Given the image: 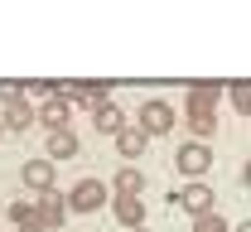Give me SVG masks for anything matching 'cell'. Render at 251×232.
Wrapping results in <instances>:
<instances>
[{
  "label": "cell",
  "mask_w": 251,
  "mask_h": 232,
  "mask_svg": "<svg viewBox=\"0 0 251 232\" xmlns=\"http://www.w3.org/2000/svg\"><path fill=\"white\" fill-rule=\"evenodd\" d=\"M5 213H10L15 228H39V199H15Z\"/></svg>",
  "instance_id": "14"
},
{
  "label": "cell",
  "mask_w": 251,
  "mask_h": 232,
  "mask_svg": "<svg viewBox=\"0 0 251 232\" xmlns=\"http://www.w3.org/2000/svg\"><path fill=\"white\" fill-rule=\"evenodd\" d=\"M174 121H179V111H174V106H169L164 97L140 102V121H135V126L150 135V140H155V135H169V131H174Z\"/></svg>",
  "instance_id": "2"
},
{
  "label": "cell",
  "mask_w": 251,
  "mask_h": 232,
  "mask_svg": "<svg viewBox=\"0 0 251 232\" xmlns=\"http://www.w3.org/2000/svg\"><path fill=\"white\" fill-rule=\"evenodd\" d=\"M232 232H251V218H247V223H237V228H232Z\"/></svg>",
  "instance_id": "21"
},
{
  "label": "cell",
  "mask_w": 251,
  "mask_h": 232,
  "mask_svg": "<svg viewBox=\"0 0 251 232\" xmlns=\"http://www.w3.org/2000/svg\"><path fill=\"white\" fill-rule=\"evenodd\" d=\"M106 203V184L101 179H77L73 189H68V208L73 213H97Z\"/></svg>",
  "instance_id": "3"
},
{
  "label": "cell",
  "mask_w": 251,
  "mask_h": 232,
  "mask_svg": "<svg viewBox=\"0 0 251 232\" xmlns=\"http://www.w3.org/2000/svg\"><path fill=\"white\" fill-rule=\"evenodd\" d=\"M174 169H179L184 179H193V184H203V174L213 169V150H208L203 140H188V145L174 150Z\"/></svg>",
  "instance_id": "1"
},
{
  "label": "cell",
  "mask_w": 251,
  "mask_h": 232,
  "mask_svg": "<svg viewBox=\"0 0 251 232\" xmlns=\"http://www.w3.org/2000/svg\"><path fill=\"white\" fill-rule=\"evenodd\" d=\"M0 208H5V203H0Z\"/></svg>",
  "instance_id": "25"
},
{
  "label": "cell",
  "mask_w": 251,
  "mask_h": 232,
  "mask_svg": "<svg viewBox=\"0 0 251 232\" xmlns=\"http://www.w3.org/2000/svg\"><path fill=\"white\" fill-rule=\"evenodd\" d=\"M242 184H247V189H251V160H247V169H242Z\"/></svg>",
  "instance_id": "20"
},
{
  "label": "cell",
  "mask_w": 251,
  "mask_h": 232,
  "mask_svg": "<svg viewBox=\"0 0 251 232\" xmlns=\"http://www.w3.org/2000/svg\"><path fill=\"white\" fill-rule=\"evenodd\" d=\"M68 111H73L68 97H44V106H39V126H49V131H73V126H68Z\"/></svg>",
  "instance_id": "8"
},
{
  "label": "cell",
  "mask_w": 251,
  "mask_h": 232,
  "mask_svg": "<svg viewBox=\"0 0 251 232\" xmlns=\"http://www.w3.org/2000/svg\"><path fill=\"white\" fill-rule=\"evenodd\" d=\"M63 218H68V194H58V189L39 194V228L53 232V228H63Z\"/></svg>",
  "instance_id": "6"
},
{
  "label": "cell",
  "mask_w": 251,
  "mask_h": 232,
  "mask_svg": "<svg viewBox=\"0 0 251 232\" xmlns=\"http://www.w3.org/2000/svg\"><path fill=\"white\" fill-rule=\"evenodd\" d=\"M169 199H174V203L188 213V218L198 223V218H208V213H213V199H218V194H213L208 184H188L184 194H169Z\"/></svg>",
  "instance_id": "4"
},
{
  "label": "cell",
  "mask_w": 251,
  "mask_h": 232,
  "mask_svg": "<svg viewBox=\"0 0 251 232\" xmlns=\"http://www.w3.org/2000/svg\"><path fill=\"white\" fill-rule=\"evenodd\" d=\"M184 126L208 145V135L218 131V111H213V106H203V102H184Z\"/></svg>",
  "instance_id": "5"
},
{
  "label": "cell",
  "mask_w": 251,
  "mask_h": 232,
  "mask_svg": "<svg viewBox=\"0 0 251 232\" xmlns=\"http://www.w3.org/2000/svg\"><path fill=\"white\" fill-rule=\"evenodd\" d=\"M92 126H97L101 135H121V131H126V116H121V106H116V102L97 106V111H92Z\"/></svg>",
  "instance_id": "12"
},
{
  "label": "cell",
  "mask_w": 251,
  "mask_h": 232,
  "mask_svg": "<svg viewBox=\"0 0 251 232\" xmlns=\"http://www.w3.org/2000/svg\"><path fill=\"white\" fill-rule=\"evenodd\" d=\"M34 121H39V106H29V102H10V106L0 111V126H5V131H29Z\"/></svg>",
  "instance_id": "9"
},
{
  "label": "cell",
  "mask_w": 251,
  "mask_h": 232,
  "mask_svg": "<svg viewBox=\"0 0 251 232\" xmlns=\"http://www.w3.org/2000/svg\"><path fill=\"white\" fill-rule=\"evenodd\" d=\"M77 155V135L73 131H49V160H73Z\"/></svg>",
  "instance_id": "15"
},
{
  "label": "cell",
  "mask_w": 251,
  "mask_h": 232,
  "mask_svg": "<svg viewBox=\"0 0 251 232\" xmlns=\"http://www.w3.org/2000/svg\"><path fill=\"white\" fill-rule=\"evenodd\" d=\"M130 232H150V228H130Z\"/></svg>",
  "instance_id": "23"
},
{
  "label": "cell",
  "mask_w": 251,
  "mask_h": 232,
  "mask_svg": "<svg viewBox=\"0 0 251 232\" xmlns=\"http://www.w3.org/2000/svg\"><path fill=\"white\" fill-rule=\"evenodd\" d=\"M0 140H5V126H0Z\"/></svg>",
  "instance_id": "24"
},
{
  "label": "cell",
  "mask_w": 251,
  "mask_h": 232,
  "mask_svg": "<svg viewBox=\"0 0 251 232\" xmlns=\"http://www.w3.org/2000/svg\"><path fill=\"white\" fill-rule=\"evenodd\" d=\"M20 232H44V228H20Z\"/></svg>",
  "instance_id": "22"
},
{
  "label": "cell",
  "mask_w": 251,
  "mask_h": 232,
  "mask_svg": "<svg viewBox=\"0 0 251 232\" xmlns=\"http://www.w3.org/2000/svg\"><path fill=\"white\" fill-rule=\"evenodd\" d=\"M193 232H232V223H227L222 213H208V218H198V223H193Z\"/></svg>",
  "instance_id": "18"
},
{
  "label": "cell",
  "mask_w": 251,
  "mask_h": 232,
  "mask_svg": "<svg viewBox=\"0 0 251 232\" xmlns=\"http://www.w3.org/2000/svg\"><path fill=\"white\" fill-rule=\"evenodd\" d=\"M145 145H150V135L140 131V126H126V131L116 135V150H121V160H140V155H145Z\"/></svg>",
  "instance_id": "13"
},
{
  "label": "cell",
  "mask_w": 251,
  "mask_h": 232,
  "mask_svg": "<svg viewBox=\"0 0 251 232\" xmlns=\"http://www.w3.org/2000/svg\"><path fill=\"white\" fill-rule=\"evenodd\" d=\"M0 102L10 106V102H25V87L20 82H0Z\"/></svg>",
  "instance_id": "19"
},
{
  "label": "cell",
  "mask_w": 251,
  "mask_h": 232,
  "mask_svg": "<svg viewBox=\"0 0 251 232\" xmlns=\"http://www.w3.org/2000/svg\"><path fill=\"white\" fill-rule=\"evenodd\" d=\"M111 213H116V223L126 232L130 228H145V199H116L111 203Z\"/></svg>",
  "instance_id": "11"
},
{
  "label": "cell",
  "mask_w": 251,
  "mask_h": 232,
  "mask_svg": "<svg viewBox=\"0 0 251 232\" xmlns=\"http://www.w3.org/2000/svg\"><path fill=\"white\" fill-rule=\"evenodd\" d=\"M20 179L29 194H49L53 189V160H25L20 165Z\"/></svg>",
  "instance_id": "7"
},
{
  "label": "cell",
  "mask_w": 251,
  "mask_h": 232,
  "mask_svg": "<svg viewBox=\"0 0 251 232\" xmlns=\"http://www.w3.org/2000/svg\"><path fill=\"white\" fill-rule=\"evenodd\" d=\"M218 97H222V87H218V82H193L184 102H203V106H218Z\"/></svg>",
  "instance_id": "17"
},
{
  "label": "cell",
  "mask_w": 251,
  "mask_h": 232,
  "mask_svg": "<svg viewBox=\"0 0 251 232\" xmlns=\"http://www.w3.org/2000/svg\"><path fill=\"white\" fill-rule=\"evenodd\" d=\"M227 102H232L237 116H251V82H232L227 87Z\"/></svg>",
  "instance_id": "16"
},
{
  "label": "cell",
  "mask_w": 251,
  "mask_h": 232,
  "mask_svg": "<svg viewBox=\"0 0 251 232\" xmlns=\"http://www.w3.org/2000/svg\"><path fill=\"white\" fill-rule=\"evenodd\" d=\"M111 189H116V199H140V194H145V174L135 165H126V169H116Z\"/></svg>",
  "instance_id": "10"
}]
</instances>
